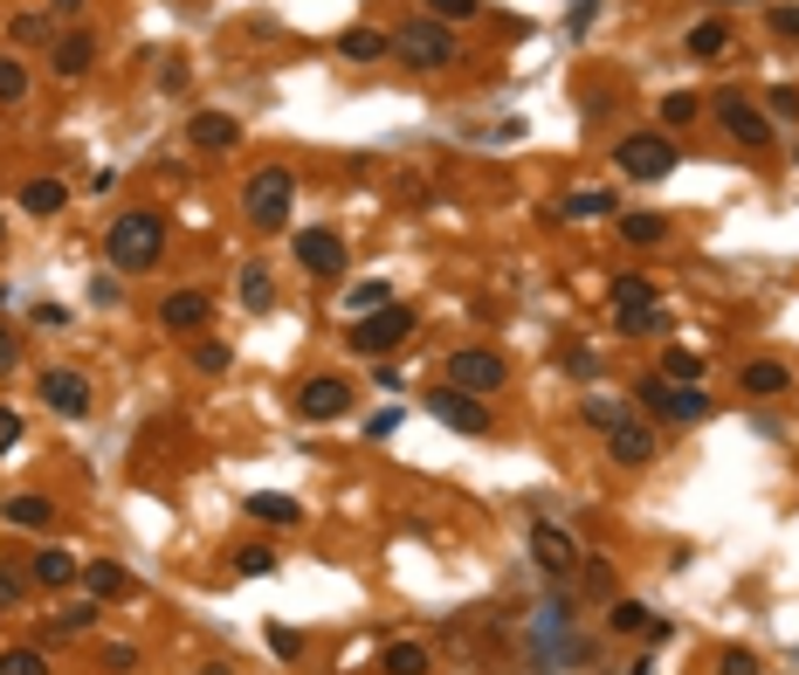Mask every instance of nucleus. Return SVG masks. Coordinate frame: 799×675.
Returning <instances> with one entry per match:
<instances>
[{"instance_id": "nucleus-1", "label": "nucleus", "mask_w": 799, "mask_h": 675, "mask_svg": "<svg viewBox=\"0 0 799 675\" xmlns=\"http://www.w3.org/2000/svg\"><path fill=\"white\" fill-rule=\"evenodd\" d=\"M104 255H111V269L145 276V269L166 255V214H152V207H132V214H118V221L104 228Z\"/></svg>"}, {"instance_id": "nucleus-2", "label": "nucleus", "mask_w": 799, "mask_h": 675, "mask_svg": "<svg viewBox=\"0 0 799 675\" xmlns=\"http://www.w3.org/2000/svg\"><path fill=\"white\" fill-rule=\"evenodd\" d=\"M290 207H297V173L290 166H255L248 187H242V214L255 235H282L290 228Z\"/></svg>"}, {"instance_id": "nucleus-3", "label": "nucleus", "mask_w": 799, "mask_h": 675, "mask_svg": "<svg viewBox=\"0 0 799 675\" xmlns=\"http://www.w3.org/2000/svg\"><path fill=\"white\" fill-rule=\"evenodd\" d=\"M393 56H400L407 69H421V76H434V69H455V63H462V56H455V29H442L434 14L400 21V29H393Z\"/></svg>"}, {"instance_id": "nucleus-4", "label": "nucleus", "mask_w": 799, "mask_h": 675, "mask_svg": "<svg viewBox=\"0 0 799 675\" xmlns=\"http://www.w3.org/2000/svg\"><path fill=\"white\" fill-rule=\"evenodd\" d=\"M448 386L455 394H503L510 386V358L503 352H489V345H462V352H448Z\"/></svg>"}, {"instance_id": "nucleus-5", "label": "nucleus", "mask_w": 799, "mask_h": 675, "mask_svg": "<svg viewBox=\"0 0 799 675\" xmlns=\"http://www.w3.org/2000/svg\"><path fill=\"white\" fill-rule=\"evenodd\" d=\"M407 338H414V310H407V303H386V310H366V318H352V352H366V358L400 352Z\"/></svg>"}, {"instance_id": "nucleus-6", "label": "nucleus", "mask_w": 799, "mask_h": 675, "mask_svg": "<svg viewBox=\"0 0 799 675\" xmlns=\"http://www.w3.org/2000/svg\"><path fill=\"white\" fill-rule=\"evenodd\" d=\"M634 400L648 407L655 421H703V413H710V394H696V386H683V379H662V373L641 379Z\"/></svg>"}, {"instance_id": "nucleus-7", "label": "nucleus", "mask_w": 799, "mask_h": 675, "mask_svg": "<svg viewBox=\"0 0 799 675\" xmlns=\"http://www.w3.org/2000/svg\"><path fill=\"white\" fill-rule=\"evenodd\" d=\"M613 166H621L628 179H668L676 173V145H668L662 132H628L621 145H613Z\"/></svg>"}, {"instance_id": "nucleus-8", "label": "nucleus", "mask_w": 799, "mask_h": 675, "mask_svg": "<svg viewBox=\"0 0 799 675\" xmlns=\"http://www.w3.org/2000/svg\"><path fill=\"white\" fill-rule=\"evenodd\" d=\"M710 111H717V124H724V132H731V139H737L744 152H765V145H772V118L758 111L752 97H737V90H724V97L710 103Z\"/></svg>"}, {"instance_id": "nucleus-9", "label": "nucleus", "mask_w": 799, "mask_h": 675, "mask_svg": "<svg viewBox=\"0 0 799 675\" xmlns=\"http://www.w3.org/2000/svg\"><path fill=\"white\" fill-rule=\"evenodd\" d=\"M290 248H297V263L311 269V276H345V263H352L339 228H297V242H290Z\"/></svg>"}, {"instance_id": "nucleus-10", "label": "nucleus", "mask_w": 799, "mask_h": 675, "mask_svg": "<svg viewBox=\"0 0 799 675\" xmlns=\"http://www.w3.org/2000/svg\"><path fill=\"white\" fill-rule=\"evenodd\" d=\"M428 413L442 428H455V434H489L497 421H489V407L476 400V394H455V386H442V394H428Z\"/></svg>"}, {"instance_id": "nucleus-11", "label": "nucleus", "mask_w": 799, "mask_h": 675, "mask_svg": "<svg viewBox=\"0 0 799 675\" xmlns=\"http://www.w3.org/2000/svg\"><path fill=\"white\" fill-rule=\"evenodd\" d=\"M345 407H352V386H345L339 373L303 379V394H297V413H303V421H345Z\"/></svg>"}, {"instance_id": "nucleus-12", "label": "nucleus", "mask_w": 799, "mask_h": 675, "mask_svg": "<svg viewBox=\"0 0 799 675\" xmlns=\"http://www.w3.org/2000/svg\"><path fill=\"white\" fill-rule=\"evenodd\" d=\"M531 558L545 565L552 579H573L586 552H579V544H573V531H558V524H531Z\"/></svg>"}, {"instance_id": "nucleus-13", "label": "nucleus", "mask_w": 799, "mask_h": 675, "mask_svg": "<svg viewBox=\"0 0 799 675\" xmlns=\"http://www.w3.org/2000/svg\"><path fill=\"white\" fill-rule=\"evenodd\" d=\"M42 400L56 407L63 421H84V413H90V379L69 373V366H48V373H42Z\"/></svg>"}, {"instance_id": "nucleus-14", "label": "nucleus", "mask_w": 799, "mask_h": 675, "mask_svg": "<svg viewBox=\"0 0 799 675\" xmlns=\"http://www.w3.org/2000/svg\"><path fill=\"white\" fill-rule=\"evenodd\" d=\"M655 428H641V421H621V428H607V455L621 462V469H648L655 462Z\"/></svg>"}, {"instance_id": "nucleus-15", "label": "nucleus", "mask_w": 799, "mask_h": 675, "mask_svg": "<svg viewBox=\"0 0 799 675\" xmlns=\"http://www.w3.org/2000/svg\"><path fill=\"white\" fill-rule=\"evenodd\" d=\"M737 394H752V400H786V394H792L786 358H752V366L737 373Z\"/></svg>"}, {"instance_id": "nucleus-16", "label": "nucleus", "mask_w": 799, "mask_h": 675, "mask_svg": "<svg viewBox=\"0 0 799 675\" xmlns=\"http://www.w3.org/2000/svg\"><path fill=\"white\" fill-rule=\"evenodd\" d=\"M29 579H35V586H48V593H69L76 579H84V558H69L63 544H42L35 565H29Z\"/></svg>"}, {"instance_id": "nucleus-17", "label": "nucleus", "mask_w": 799, "mask_h": 675, "mask_svg": "<svg viewBox=\"0 0 799 675\" xmlns=\"http://www.w3.org/2000/svg\"><path fill=\"white\" fill-rule=\"evenodd\" d=\"M214 318V303H208V290H173L166 303H159V324L179 338V331H200V324H208Z\"/></svg>"}, {"instance_id": "nucleus-18", "label": "nucleus", "mask_w": 799, "mask_h": 675, "mask_svg": "<svg viewBox=\"0 0 799 675\" xmlns=\"http://www.w3.org/2000/svg\"><path fill=\"white\" fill-rule=\"evenodd\" d=\"M84 586H90V600H118V593L132 600V593H138V579L124 573L118 558H84Z\"/></svg>"}, {"instance_id": "nucleus-19", "label": "nucleus", "mask_w": 799, "mask_h": 675, "mask_svg": "<svg viewBox=\"0 0 799 675\" xmlns=\"http://www.w3.org/2000/svg\"><path fill=\"white\" fill-rule=\"evenodd\" d=\"M48 63H56L63 84H76V76H90V69H97V42H90L84 29H76V35H63L56 48H48Z\"/></svg>"}, {"instance_id": "nucleus-20", "label": "nucleus", "mask_w": 799, "mask_h": 675, "mask_svg": "<svg viewBox=\"0 0 799 675\" xmlns=\"http://www.w3.org/2000/svg\"><path fill=\"white\" fill-rule=\"evenodd\" d=\"M187 132H193L200 152H235V145H242V124H235V118H221V111H200Z\"/></svg>"}, {"instance_id": "nucleus-21", "label": "nucleus", "mask_w": 799, "mask_h": 675, "mask_svg": "<svg viewBox=\"0 0 799 675\" xmlns=\"http://www.w3.org/2000/svg\"><path fill=\"white\" fill-rule=\"evenodd\" d=\"M242 510L255 517V524H303V504H297V497H282V489H255Z\"/></svg>"}, {"instance_id": "nucleus-22", "label": "nucleus", "mask_w": 799, "mask_h": 675, "mask_svg": "<svg viewBox=\"0 0 799 675\" xmlns=\"http://www.w3.org/2000/svg\"><path fill=\"white\" fill-rule=\"evenodd\" d=\"M0 510H8V524H14V531H48V524H56V504L35 497V489H29V497H8Z\"/></svg>"}, {"instance_id": "nucleus-23", "label": "nucleus", "mask_w": 799, "mask_h": 675, "mask_svg": "<svg viewBox=\"0 0 799 675\" xmlns=\"http://www.w3.org/2000/svg\"><path fill=\"white\" fill-rule=\"evenodd\" d=\"M339 56H345V63H379V56H393V35H379V29H345V35H339Z\"/></svg>"}, {"instance_id": "nucleus-24", "label": "nucleus", "mask_w": 799, "mask_h": 675, "mask_svg": "<svg viewBox=\"0 0 799 675\" xmlns=\"http://www.w3.org/2000/svg\"><path fill=\"white\" fill-rule=\"evenodd\" d=\"M379 668H386V675H428L434 662H428L421 641H386V648H379Z\"/></svg>"}, {"instance_id": "nucleus-25", "label": "nucleus", "mask_w": 799, "mask_h": 675, "mask_svg": "<svg viewBox=\"0 0 799 675\" xmlns=\"http://www.w3.org/2000/svg\"><path fill=\"white\" fill-rule=\"evenodd\" d=\"M97 628V600L84 593V600H69L56 620H48V641H76V634H90Z\"/></svg>"}, {"instance_id": "nucleus-26", "label": "nucleus", "mask_w": 799, "mask_h": 675, "mask_svg": "<svg viewBox=\"0 0 799 675\" xmlns=\"http://www.w3.org/2000/svg\"><path fill=\"white\" fill-rule=\"evenodd\" d=\"M63 200H69V187L63 179H29V187H21V207H29V214H63Z\"/></svg>"}, {"instance_id": "nucleus-27", "label": "nucleus", "mask_w": 799, "mask_h": 675, "mask_svg": "<svg viewBox=\"0 0 799 675\" xmlns=\"http://www.w3.org/2000/svg\"><path fill=\"white\" fill-rule=\"evenodd\" d=\"M607 628H613V634H648L655 613L641 607V600H613V607H607Z\"/></svg>"}, {"instance_id": "nucleus-28", "label": "nucleus", "mask_w": 799, "mask_h": 675, "mask_svg": "<svg viewBox=\"0 0 799 675\" xmlns=\"http://www.w3.org/2000/svg\"><path fill=\"white\" fill-rule=\"evenodd\" d=\"M613 310H655V283L648 276H621L613 283Z\"/></svg>"}, {"instance_id": "nucleus-29", "label": "nucleus", "mask_w": 799, "mask_h": 675, "mask_svg": "<svg viewBox=\"0 0 799 675\" xmlns=\"http://www.w3.org/2000/svg\"><path fill=\"white\" fill-rule=\"evenodd\" d=\"M662 379H683V386H696V379H703V352L668 345V352H662Z\"/></svg>"}, {"instance_id": "nucleus-30", "label": "nucleus", "mask_w": 799, "mask_h": 675, "mask_svg": "<svg viewBox=\"0 0 799 675\" xmlns=\"http://www.w3.org/2000/svg\"><path fill=\"white\" fill-rule=\"evenodd\" d=\"M724 48H731L724 21H696V29H689V56H724Z\"/></svg>"}, {"instance_id": "nucleus-31", "label": "nucleus", "mask_w": 799, "mask_h": 675, "mask_svg": "<svg viewBox=\"0 0 799 675\" xmlns=\"http://www.w3.org/2000/svg\"><path fill=\"white\" fill-rule=\"evenodd\" d=\"M621 235H628L634 248H655V242L668 235V221H662V214H621Z\"/></svg>"}, {"instance_id": "nucleus-32", "label": "nucleus", "mask_w": 799, "mask_h": 675, "mask_svg": "<svg viewBox=\"0 0 799 675\" xmlns=\"http://www.w3.org/2000/svg\"><path fill=\"white\" fill-rule=\"evenodd\" d=\"M235 573L242 579H269L276 573V552H269V544H242V552H235Z\"/></svg>"}, {"instance_id": "nucleus-33", "label": "nucleus", "mask_w": 799, "mask_h": 675, "mask_svg": "<svg viewBox=\"0 0 799 675\" xmlns=\"http://www.w3.org/2000/svg\"><path fill=\"white\" fill-rule=\"evenodd\" d=\"M386 303H393V290H386V283H352V297H345L352 318H366V310H386Z\"/></svg>"}, {"instance_id": "nucleus-34", "label": "nucleus", "mask_w": 799, "mask_h": 675, "mask_svg": "<svg viewBox=\"0 0 799 675\" xmlns=\"http://www.w3.org/2000/svg\"><path fill=\"white\" fill-rule=\"evenodd\" d=\"M0 675H48L42 648H0Z\"/></svg>"}, {"instance_id": "nucleus-35", "label": "nucleus", "mask_w": 799, "mask_h": 675, "mask_svg": "<svg viewBox=\"0 0 799 675\" xmlns=\"http://www.w3.org/2000/svg\"><path fill=\"white\" fill-rule=\"evenodd\" d=\"M613 324L648 338V331H668V310H662V303H655V310H613Z\"/></svg>"}, {"instance_id": "nucleus-36", "label": "nucleus", "mask_w": 799, "mask_h": 675, "mask_svg": "<svg viewBox=\"0 0 799 675\" xmlns=\"http://www.w3.org/2000/svg\"><path fill=\"white\" fill-rule=\"evenodd\" d=\"M242 303H248V310H269V303H276L269 269H242Z\"/></svg>"}, {"instance_id": "nucleus-37", "label": "nucleus", "mask_w": 799, "mask_h": 675, "mask_svg": "<svg viewBox=\"0 0 799 675\" xmlns=\"http://www.w3.org/2000/svg\"><path fill=\"white\" fill-rule=\"evenodd\" d=\"M586 421H592V428H621V421H628V400L592 394V400H586Z\"/></svg>"}, {"instance_id": "nucleus-38", "label": "nucleus", "mask_w": 799, "mask_h": 675, "mask_svg": "<svg viewBox=\"0 0 799 675\" xmlns=\"http://www.w3.org/2000/svg\"><path fill=\"white\" fill-rule=\"evenodd\" d=\"M21 97H29V69L14 56H0V103H21Z\"/></svg>"}, {"instance_id": "nucleus-39", "label": "nucleus", "mask_w": 799, "mask_h": 675, "mask_svg": "<svg viewBox=\"0 0 799 675\" xmlns=\"http://www.w3.org/2000/svg\"><path fill=\"white\" fill-rule=\"evenodd\" d=\"M558 214H573V221H592V214H613V193H573L558 207Z\"/></svg>"}, {"instance_id": "nucleus-40", "label": "nucleus", "mask_w": 799, "mask_h": 675, "mask_svg": "<svg viewBox=\"0 0 799 675\" xmlns=\"http://www.w3.org/2000/svg\"><path fill=\"white\" fill-rule=\"evenodd\" d=\"M263 641H269V655H276V662H303V634H297V628H269Z\"/></svg>"}, {"instance_id": "nucleus-41", "label": "nucleus", "mask_w": 799, "mask_h": 675, "mask_svg": "<svg viewBox=\"0 0 799 675\" xmlns=\"http://www.w3.org/2000/svg\"><path fill=\"white\" fill-rule=\"evenodd\" d=\"M228 358H235V352H228L221 338H200V345H193V366L200 373H228Z\"/></svg>"}, {"instance_id": "nucleus-42", "label": "nucleus", "mask_w": 799, "mask_h": 675, "mask_svg": "<svg viewBox=\"0 0 799 675\" xmlns=\"http://www.w3.org/2000/svg\"><path fill=\"white\" fill-rule=\"evenodd\" d=\"M696 111H703V97H689V90H668V97H662V118H668V124H689Z\"/></svg>"}, {"instance_id": "nucleus-43", "label": "nucleus", "mask_w": 799, "mask_h": 675, "mask_svg": "<svg viewBox=\"0 0 799 675\" xmlns=\"http://www.w3.org/2000/svg\"><path fill=\"white\" fill-rule=\"evenodd\" d=\"M428 14L448 29V21H469V14H482V0H428Z\"/></svg>"}, {"instance_id": "nucleus-44", "label": "nucleus", "mask_w": 799, "mask_h": 675, "mask_svg": "<svg viewBox=\"0 0 799 675\" xmlns=\"http://www.w3.org/2000/svg\"><path fill=\"white\" fill-rule=\"evenodd\" d=\"M717 675H758V655L752 648H724V655H717Z\"/></svg>"}, {"instance_id": "nucleus-45", "label": "nucleus", "mask_w": 799, "mask_h": 675, "mask_svg": "<svg viewBox=\"0 0 799 675\" xmlns=\"http://www.w3.org/2000/svg\"><path fill=\"white\" fill-rule=\"evenodd\" d=\"M21 593H29V573H14V565H0V613L21 607Z\"/></svg>"}, {"instance_id": "nucleus-46", "label": "nucleus", "mask_w": 799, "mask_h": 675, "mask_svg": "<svg viewBox=\"0 0 799 675\" xmlns=\"http://www.w3.org/2000/svg\"><path fill=\"white\" fill-rule=\"evenodd\" d=\"M104 668H111V675H132V668H138V648H132V641H111V648H104Z\"/></svg>"}, {"instance_id": "nucleus-47", "label": "nucleus", "mask_w": 799, "mask_h": 675, "mask_svg": "<svg viewBox=\"0 0 799 675\" xmlns=\"http://www.w3.org/2000/svg\"><path fill=\"white\" fill-rule=\"evenodd\" d=\"M579 586H586V593H607V586H613L607 558H579Z\"/></svg>"}, {"instance_id": "nucleus-48", "label": "nucleus", "mask_w": 799, "mask_h": 675, "mask_svg": "<svg viewBox=\"0 0 799 675\" xmlns=\"http://www.w3.org/2000/svg\"><path fill=\"white\" fill-rule=\"evenodd\" d=\"M765 118H786V124H792V118H799V90L779 84V90H772V103H765Z\"/></svg>"}, {"instance_id": "nucleus-49", "label": "nucleus", "mask_w": 799, "mask_h": 675, "mask_svg": "<svg viewBox=\"0 0 799 675\" xmlns=\"http://www.w3.org/2000/svg\"><path fill=\"white\" fill-rule=\"evenodd\" d=\"M14 449H21V413L0 407V455H14Z\"/></svg>"}, {"instance_id": "nucleus-50", "label": "nucleus", "mask_w": 799, "mask_h": 675, "mask_svg": "<svg viewBox=\"0 0 799 675\" xmlns=\"http://www.w3.org/2000/svg\"><path fill=\"white\" fill-rule=\"evenodd\" d=\"M14 42H48V14H21L14 21Z\"/></svg>"}, {"instance_id": "nucleus-51", "label": "nucleus", "mask_w": 799, "mask_h": 675, "mask_svg": "<svg viewBox=\"0 0 799 675\" xmlns=\"http://www.w3.org/2000/svg\"><path fill=\"white\" fill-rule=\"evenodd\" d=\"M772 35H786V42H799V8L786 0V8H772Z\"/></svg>"}, {"instance_id": "nucleus-52", "label": "nucleus", "mask_w": 799, "mask_h": 675, "mask_svg": "<svg viewBox=\"0 0 799 675\" xmlns=\"http://www.w3.org/2000/svg\"><path fill=\"white\" fill-rule=\"evenodd\" d=\"M14 358H21V338L0 324V373H14Z\"/></svg>"}, {"instance_id": "nucleus-53", "label": "nucleus", "mask_w": 799, "mask_h": 675, "mask_svg": "<svg viewBox=\"0 0 799 675\" xmlns=\"http://www.w3.org/2000/svg\"><path fill=\"white\" fill-rule=\"evenodd\" d=\"M393 428H400V413H393V407H386V413H373V421H366V434H373V441H386Z\"/></svg>"}, {"instance_id": "nucleus-54", "label": "nucleus", "mask_w": 799, "mask_h": 675, "mask_svg": "<svg viewBox=\"0 0 799 675\" xmlns=\"http://www.w3.org/2000/svg\"><path fill=\"white\" fill-rule=\"evenodd\" d=\"M48 8H56V14H76V8H84V0H48Z\"/></svg>"}, {"instance_id": "nucleus-55", "label": "nucleus", "mask_w": 799, "mask_h": 675, "mask_svg": "<svg viewBox=\"0 0 799 675\" xmlns=\"http://www.w3.org/2000/svg\"><path fill=\"white\" fill-rule=\"evenodd\" d=\"M648 668H655V662H634V668H628V675H648Z\"/></svg>"}, {"instance_id": "nucleus-56", "label": "nucleus", "mask_w": 799, "mask_h": 675, "mask_svg": "<svg viewBox=\"0 0 799 675\" xmlns=\"http://www.w3.org/2000/svg\"><path fill=\"white\" fill-rule=\"evenodd\" d=\"M0 242H8V221H0Z\"/></svg>"}, {"instance_id": "nucleus-57", "label": "nucleus", "mask_w": 799, "mask_h": 675, "mask_svg": "<svg viewBox=\"0 0 799 675\" xmlns=\"http://www.w3.org/2000/svg\"><path fill=\"white\" fill-rule=\"evenodd\" d=\"M724 8H737V0H724Z\"/></svg>"}]
</instances>
